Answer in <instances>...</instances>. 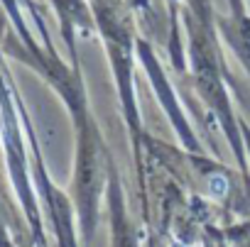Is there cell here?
Returning a JSON list of instances; mask_svg holds the SVG:
<instances>
[{"label": "cell", "mask_w": 250, "mask_h": 247, "mask_svg": "<svg viewBox=\"0 0 250 247\" xmlns=\"http://www.w3.org/2000/svg\"><path fill=\"white\" fill-rule=\"evenodd\" d=\"M101 142L93 128H81V142H79V162H76V196H79V208L83 218L86 235L91 232L93 213H96V201L98 191L103 184V169H101Z\"/></svg>", "instance_id": "obj_1"}, {"label": "cell", "mask_w": 250, "mask_h": 247, "mask_svg": "<svg viewBox=\"0 0 250 247\" xmlns=\"http://www.w3.org/2000/svg\"><path fill=\"white\" fill-rule=\"evenodd\" d=\"M221 30H223L228 44L233 47V52L238 54L240 64L250 74V20L245 15H238V18H230V20L221 22Z\"/></svg>", "instance_id": "obj_2"}, {"label": "cell", "mask_w": 250, "mask_h": 247, "mask_svg": "<svg viewBox=\"0 0 250 247\" xmlns=\"http://www.w3.org/2000/svg\"><path fill=\"white\" fill-rule=\"evenodd\" d=\"M243 135H245V142H248V150H250V133H248V130H243Z\"/></svg>", "instance_id": "obj_3"}]
</instances>
